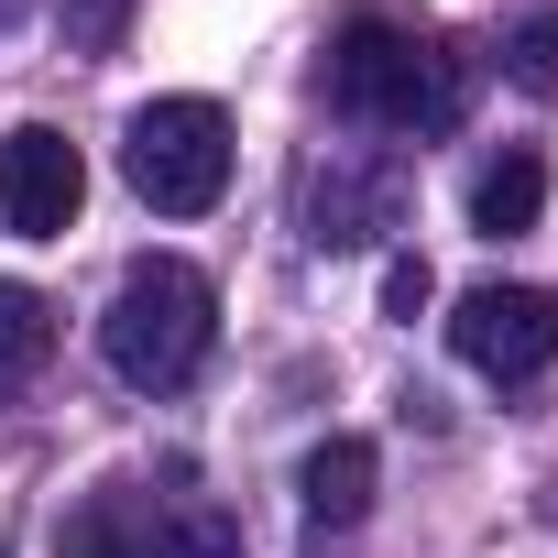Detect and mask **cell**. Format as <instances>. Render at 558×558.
Masks as SVG:
<instances>
[{
  "mask_svg": "<svg viewBox=\"0 0 558 558\" xmlns=\"http://www.w3.org/2000/svg\"><path fill=\"white\" fill-rule=\"evenodd\" d=\"M307 230H318V252H362V241L405 230V175L395 165H329L307 186Z\"/></svg>",
  "mask_w": 558,
  "mask_h": 558,
  "instance_id": "obj_7",
  "label": "cell"
},
{
  "mask_svg": "<svg viewBox=\"0 0 558 558\" xmlns=\"http://www.w3.org/2000/svg\"><path fill=\"white\" fill-rule=\"evenodd\" d=\"M121 12H132V0H66V45L110 56V45H121Z\"/></svg>",
  "mask_w": 558,
  "mask_h": 558,
  "instance_id": "obj_12",
  "label": "cell"
},
{
  "mask_svg": "<svg viewBox=\"0 0 558 558\" xmlns=\"http://www.w3.org/2000/svg\"><path fill=\"white\" fill-rule=\"evenodd\" d=\"M208 340H219V286H208L197 263L154 252V263H132L121 286H110L99 351H110V373H121V384H143V395H175V384L208 362Z\"/></svg>",
  "mask_w": 558,
  "mask_h": 558,
  "instance_id": "obj_2",
  "label": "cell"
},
{
  "mask_svg": "<svg viewBox=\"0 0 558 558\" xmlns=\"http://www.w3.org/2000/svg\"><path fill=\"white\" fill-rule=\"evenodd\" d=\"M504 77H514L525 99H558V12H536V23L504 34Z\"/></svg>",
  "mask_w": 558,
  "mask_h": 558,
  "instance_id": "obj_11",
  "label": "cell"
},
{
  "mask_svg": "<svg viewBox=\"0 0 558 558\" xmlns=\"http://www.w3.org/2000/svg\"><path fill=\"white\" fill-rule=\"evenodd\" d=\"M77 197H88V165H77V143L56 121L0 132V230H12V241H66Z\"/></svg>",
  "mask_w": 558,
  "mask_h": 558,
  "instance_id": "obj_6",
  "label": "cell"
},
{
  "mask_svg": "<svg viewBox=\"0 0 558 558\" xmlns=\"http://www.w3.org/2000/svg\"><path fill=\"white\" fill-rule=\"evenodd\" d=\"M121 175L154 219H197L230 186V110L219 99H143L121 132Z\"/></svg>",
  "mask_w": 558,
  "mask_h": 558,
  "instance_id": "obj_3",
  "label": "cell"
},
{
  "mask_svg": "<svg viewBox=\"0 0 558 558\" xmlns=\"http://www.w3.org/2000/svg\"><path fill=\"white\" fill-rule=\"evenodd\" d=\"M384 307H395V318H416V307H427V263H416V252H395V263H384Z\"/></svg>",
  "mask_w": 558,
  "mask_h": 558,
  "instance_id": "obj_13",
  "label": "cell"
},
{
  "mask_svg": "<svg viewBox=\"0 0 558 558\" xmlns=\"http://www.w3.org/2000/svg\"><path fill=\"white\" fill-rule=\"evenodd\" d=\"M547 219V154H493L482 175H471V230H493V241H514V230H536Z\"/></svg>",
  "mask_w": 558,
  "mask_h": 558,
  "instance_id": "obj_9",
  "label": "cell"
},
{
  "mask_svg": "<svg viewBox=\"0 0 558 558\" xmlns=\"http://www.w3.org/2000/svg\"><path fill=\"white\" fill-rule=\"evenodd\" d=\"M373 482H384V449H373V438H318L307 471H296V504H307L318 536H340V525L373 514Z\"/></svg>",
  "mask_w": 558,
  "mask_h": 558,
  "instance_id": "obj_8",
  "label": "cell"
},
{
  "mask_svg": "<svg viewBox=\"0 0 558 558\" xmlns=\"http://www.w3.org/2000/svg\"><path fill=\"white\" fill-rule=\"evenodd\" d=\"M56 558H230V525L186 482H165V493H88L56 525Z\"/></svg>",
  "mask_w": 558,
  "mask_h": 558,
  "instance_id": "obj_4",
  "label": "cell"
},
{
  "mask_svg": "<svg viewBox=\"0 0 558 558\" xmlns=\"http://www.w3.org/2000/svg\"><path fill=\"white\" fill-rule=\"evenodd\" d=\"M329 110L362 121V132L427 143V132H449V121L471 110V66H460L438 34H416V23H395V12H362V23L340 34V56H329Z\"/></svg>",
  "mask_w": 558,
  "mask_h": 558,
  "instance_id": "obj_1",
  "label": "cell"
},
{
  "mask_svg": "<svg viewBox=\"0 0 558 558\" xmlns=\"http://www.w3.org/2000/svg\"><path fill=\"white\" fill-rule=\"evenodd\" d=\"M45 351H56V307H45L34 286H0V395L34 384V373H45Z\"/></svg>",
  "mask_w": 558,
  "mask_h": 558,
  "instance_id": "obj_10",
  "label": "cell"
},
{
  "mask_svg": "<svg viewBox=\"0 0 558 558\" xmlns=\"http://www.w3.org/2000/svg\"><path fill=\"white\" fill-rule=\"evenodd\" d=\"M449 351L493 384H536L558 362V296L547 286H471L449 307Z\"/></svg>",
  "mask_w": 558,
  "mask_h": 558,
  "instance_id": "obj_5",
  "label": "cell"
}]
</instances>
